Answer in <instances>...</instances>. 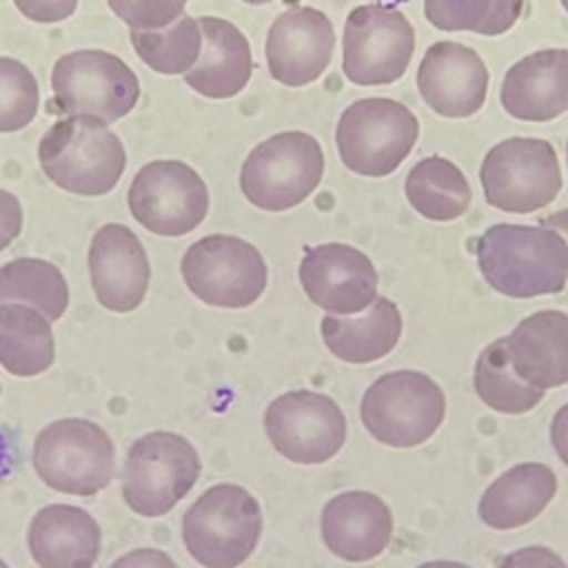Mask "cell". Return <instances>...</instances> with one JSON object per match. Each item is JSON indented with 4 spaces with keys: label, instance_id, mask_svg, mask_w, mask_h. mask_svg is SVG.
<instances>
[{
    "label": "cell",
    "instance_id": "1",
    "mask_svg": "<svg viewBox=\"0 0 568 568\" xmlns=\"http://www.w3.org/2000/svg\"><path fill=\"white\" fill-rule=\"evenodd\" d=\"M475 255L488 286L506 297L555 295L568 282V244L544 224H495L477 240Z\"/></svg>",
    "mask_w": 568,
    "mask_h": 568
},
{
    "label": "cell",
    "instance_id": "2",
    "mask_svg": "<svg viewBox=\"0 0 568 568\" xmlns=\"http://www.w3.org/2000/svg\"><path fill=\"white\" fill-rule=\"evenodd\" d=\"M44 175L73 195H104L122 178L126 151L109 122L95 115L58 120L38 144Z\"/></svg>",
    "mask_w": 568,
    "mask_h": 568
},
{
    "label": "cell",
    "instance_id": "3",
    "mask_svg": "<svg viewBox=\"0 0 568 568\" xmlns=\"http://www.w3.org/2000/svg\"><path fill=\"white\" fill-rule=\"evenodd\" d=\"M262 535L257 499L237 484L206 488L182 517V541L204 568H237Z\"/></svg>",
    "mask_w": 568,
    "mask_h": 568
},
{
    "label": "cell",
    "instance_id": "4",
    "mask_svg": "<svg viewBox=\"0 0 568 568\" xmlns=\"http://www.w3.org/2000/svg\"><path fill=\"white\" fill-rule=\"evenodd\" d=\"M419 122L390 98L351 102L337 122L335 144L344 166L364 178H384L402 166L415 149Z\"/></svg>",
    "mask_w": 568,
    "mask_h": 568
},
{
    "label": "cell",
    "instance_id": "5",
    "mask_svg": "<svg viewBox=\"0 0 568 568\" xmlns=\"http://www.w3.org/2000/svg\"><path fill=\"white\" fill-rule=\"evenodd\" d=\"M322 175V144L311 133L282 131L246 155L240 189L253 206L280 213L302 204L320 186Z\"/></svg>",
    "mask_w": 568,
    "mask_h": 568
},
{
    "label": "cell",
    "instance_id": "6",
    "mask_svg": "<svg viewBox=\"0 0 568 568\" xmlns=\"http://www.w3.org/2000/svg\"><path fill=\"white\" fill-rule=\"evenodd\" d=\"M359 417L379 444L413 448L435 435L446 417L439 384L419 371H393L377 377L364 393Z\"/></svg>",
    "mask_w": 568,
    "mask_h": 568
},
{
    "label": "cell",
    "instance_id": "7",
    "mask_svg": "<svg viewBox=\"0 0 568 568\" xmlns=\"http://www.w3.org/2000/svg\"><path fill=\"white\" fill-rule=\"evenodd\" d=\"M33 468L49 488L91 497L113 479L115 448L106 430L95 422L64 417L38 433Z\"/></svg>",
    "mask_w": 568,
    "mask_h": 568
},
{
    "label": "cell",
    "instance_id": "8",
    "mask_svg": "<svg viewBox=\"0 0 568 568\" xmlns=\"http://www.w3.org/2000/svg\"><path fill=\"white\" fill-rule=\"evenodd\" d=\"M200 468V455L186 437L171 430L146 433L126 453L122 497L142 517L166 515L195 486Z\"/></svg>",
    "mask_w": 568,
    "mask_h": 568
},
{
    "label": "cell",
    "instance_id": "9",
    "mask_svg": "<svg viewBox=\"0 0 568 568\" xmlns=\"http://www.w3.org/2000/svg\"><path fill=\"white\" fill-rule=\"evenodd\" d=\"M415 29L408 18L384 2L348 11L342 36V71L357 87L397 82L413 58Z\"/></svg>",
    "mask_w": 568,
    "mask_h": 568
},
{
    "label": "cell",
    "instance_id": "10",
    "mask_svg": "<svg viewBox=\"0 0 568 568\" xmlns=\"http://www.w3.org/2000/svg\"><path fill=\"white\" fill-rule=\"evenodd\" d=\"M484 197L506 213H532L548 206L561 191L557 151L541 138L497 142L479 169Z\"/></svg>",
    "mask_w": 568,
    "mask_h": 568
},
{
    "label": "cell",
    "instance_id": "11",
    "mask_svg": "<svg viewBox=\"0 0 568 568\" xmlns=\"http://www.w3.org/2000/svg\"><path fill=\"white\" fill-rule=\"evenodd\" d=\"M53 102L67 115H95L115 122L133 111L140 82L131 67L102 49H78L55 60Z\"/></svg>",
    "mask_w": 568,
    "mask_h": 568
},
{
    "label": "cell",
    "instance_id": "12",
    "mask_svg": "<svg viewBox=\"0 0 568 568\" xmlns=\"http://www.w3.org/2000/svg\"><path fill=\"white\" fill-rule=\"evenodd\" d=\"M182 277L191 293L217 308H246L257 302L268 282L262 253L235 235H206L182 257Z\"/></svg>",
    "mask_w": 568,
    "mask_h": 568
},
{
    "label": "cell",
    "instance_id": "13",
    "mask_svg": "<svg viewBox=\"0 0 568 568\" xmlns=\"http://www.w3.org/2000/svg\"><path fill=\"white\" fill-rule=\"evenodd\" d=\"M129 211L151 233H191L209 211V189L200 173L180 160L144 164L129 186Z\"/></svg>",
    "mask_w": 568,
    "mask_h": 568
},
{
    "label": "cell",
    "instance_id": "14",
    "mask_svg": "<svg viewBox=\"0 0 568 568\" xmlns=\"http://www.w3.org/2000/svg\"><path fill=\"white\" fill-rule=\"evenodd\" d=\"M273 448L295 464H324L346 442V417L337 402L315 390H288L264 413Z\"/></svg>",
    "mask_w": 568,
    "mask_h": 568
},
{
    "label": "cell",
    "instance_id": "15",
    "mask_svg": "<svg viewBox=\"0 0 568 568\" xmlns=\"http://www.w3.org/2000/svg\"><path fill=\"white\" fill-rule=\"evenodd\" d=\"M297 273L306 297L333 315H357L377 297V271L371 257L351 244L306 248Z\"/></svg>",
    "mask_w": 568,
    "mask_h": 568
},
{
    "label": "cell",
    "instance_id": "16",
    "mask_svg": "<svg viewBox=\"0 0 568 568\" xmlns=\"http://www.w3.org/2000/svg\"><path fill=\"white\" fill-rule=\"evenodd\" d=\"M335 49V29L315 7H293L280 13L266 33V64L284 87H304L326 71Z\"/></svg>",
    "mask_w": 568,
    "mask_h": 568
},
{
    "label": "cell",
    "instance_id": "17",
    "mask_svg": "<svg viewBox=\"0 0 568 568\" xmlns=\"http://www.w3.org/2000/svg\"><path fill=\"white\" fill-rule=\"evenodd\" d=\"M417 89L437 115L470 118L486 102L488 69L475 49L442 40L426 49L417 69Z\"/></svg>",
    "mask_w": 568,
    "mask_h": 568
},
{
    "label": "cell",
    "instance_id": "18",
    "mask_svg": "<svg viewBox=\"0 0 568 568\" xmlns=\"http://www.w3.org/2000/svg\"><path fill=\"white\" fill-rule=\"evenodd\" d=\"M89 275L93 293L106 311H135L151 277L149 257L138 235L115 222L100 226L89 246Z\"/></svg>",
    "mask_w": 568,
    "mask_h": 568
},
{
    "label": "cell",
    "instance_id": "19",
    "mask_svg": "<svg viewBox=\"0 0 568 568\" xmlns=\"http://www.w3.org/2000/svg\"><path fill=\"white\" fill-rule=\"evenodd\" d=\"M322 539L326 548L351 564L379 557L393 537V513L368 490H346L322 508Z\"/></svg>",
    "mask_w": 568,
    "mask_h": 568
},
{
    "label": "cell",
    "instance_id": "20",
    "mask_svg": "<svg viewBox=\"0 0 568 568\" xmlns=\"http://www.w3.org/2000/svg\"><path fill=\"white\" fill-rule=\"evenodd\" d=\"M501 106L524 122H548L568 111V49H541L515 62L501 82Z\"/></svg>",
    "mask_w": 568,
    "mask_h": 568
},
{
    "label": "cell",
    "instance_id": "21",
    "mask_svg": "<svg viewBox=\"0 0 568 568\" xmlns=\"http://www.w3.org/2000/svg\"><path fill=\"white\" fill-rule=\"evenodd\" d=\"M510 368L526 384L548 390L568 384V313L537 311L504 337Z\"/></svg>",
    "mask_w": 568,
    "mask_h": 568
},
{
    "label": "cell",
    "instance_id": "22",
    "mask_svg": "<svg viewBox=\"0 0 568 568\" xmlns=\"http://www.w3.org/2000/svg\"><path fill=\"white\" fill-rule=\"evenodd\" d=\"M202 51L184 82L200 95L226 100L237 95L251 80L253 53L246 36L229 20L215 16L197 18Z\"/></svg>",
    "mask_w": 568,
    "mask_h": 568
},
{
    "label": "cell",
    "instance_id": "23",
    "mask_svg": "<svg viewBox=\"0 0 568 568\" xmlns=\"http://www.w3.org/2000/svg\"><path fill=\"white\" fill-rule=\"evenodd\" d=\"M29 550L40 568H93L100 552V526L78 506L51 504L29 524Z\"/></svg>",
    "mask_w": 568,
    "mask_h": 568
},
{
    "label": "cell",
    "instance_id": "24",
    "mask_svg": "<svg viewBox=\"0 0 568 568\" xmlns=\"http://www.w3.org/2000/svg\"><path fill=\"white\" fill-rule=\"evenodd\" d=\"M555 493V470L539 462H524L501 473L484 490L477 513L488 528L513 530L537 519Z\"/></svg>",
    "mask_w": 568,
    "mask_h": 568
},
{
    "label": "cell",
    "instance_id": "25",
    "mask_svg": "<svg viewBox=\"0 0 568 568\" xmlns=\"http://www.w3.org/2000/svg\"><path fill=\"white\" fill-rule=\"evenodd\" d=\"M402 337V313L388 297H375L373 304L355 320L324 315L322 339L342 362L371 364L386 357Z\"/></svg>",
    "mask_w": 568,
    "mask_h": 568
},
{
    "label": "cell",
    "instance_id": "26",
    "mask_svg": "<svg viewBox=\"0 0 568 568\" xmlns=\"http://www.w3.org/2000/svg\"><path fill=\"white\" fill-rule=\"evenodd\" d=\"M53 359L49 317L29 304H0V366L16 377H33L49 371Z\"/></svg>",
    "mask_w": 568,
    "mask_h": 568
},
{
    "label": "cell",
    "instance_id": "27",
    "mask_svg": "<svg viewBox=\"0 0 568 568\" xmlns=\"http://www.w3.org/2000/svg\"><path fill=\"white\" fill-rule=\"evenodd\" d=\"M404 193L408 204L433 222H450L462 217L470 206V184L462 169L442 158L419 160L406 175Z\"/></svg>",
    "mask_w": 568,
    "mask_h": 568
},
{
    "label": "cell",
    "instance_id": "28",
    "mask_svg": "<svg viewBox=\"0 0 568 568\" xmlns=\"http://www.w3.org/2000/svg\"><path fill=\"white\" fill-rule=\"evenodd\" d=\"M36 306L49 320H60L69 306V286L62 271L40 257H18L0 266V304Z\"/></svg>",
    "mask_w": 568,
    "mask_h": 568
},
{
    "label": "cell",
    "instance_id": "29",
    "mask_svg": "<svg viewBox=\"0 0 568 568\" xmlns=\"http://www.w3.org/2000/svg\"><path fill=\"white\" fill-rule=\"evenodd\" d=\"M475 393L497 413L521 415L532 410L546 390H539L515 375L506 357L504 337L490 342L475 362Z\"/></svg>",
    "mask_w": 568,
    "mask_h": 568
},
{
    "label": "cell",
    "instance_id": "30",
    "mask_svg": "<svg viewBox=\"0 0 568 568\" xmlns=\"http://www.w3.org/2000/svg\"><path fill=\"white\" fill-rule=\"evenodd\" d=\"M131 44L138 58L162 75H184L202 51V31L195 18L182 13L162 29H131Z\"/></svg>",
    "mask_w": 568,
    "mask_h": 568
},
{
    "label": "cell",
    "instance_id": "31",
    "mask_svg": "<svg viewBox=\"0 0 568 568\" xmlns=\"http://www.w3.org/2000/svg\"><path fill=\"white\" fill-rule=\"evenodd\" d=\"M38 102V80L29 67L0 55V133H13L31 124Z\"/></svg>",
    "mask_w": 568,
    "mask_h": 568
},
{
    "label": "cell",
    "instance_id": "32",
    "mask_svg": "<svg viewBox=\"0 0 568 568\" xmlns=\"http://www.w3.org/2000/svg\"><path fill=\"white\" fill-rule=\"evenodd\" d=\"M495 0H424L426 20L439 31H473L486 24Z\"/></svg>",
    "mask_w": 568,
    "mask_h": 568
},
{
    "label": "cell",
    "instance_id": "33",
    "mask_svg": "<svg viewBox=\"0 0 568 568\" xmlns=\"http://www.w3.org/2000/svg\"><path fill=\"white\" fill-rule=\"evenodd\" d=\"M131 29H162L184 13L189 0H106Z\"/></svg>",
    "mask_w": 568,
    "mask_h": 568
},
{
    "label": "cell",
    "instance_id": "34",
    "mask_svg": "<svg viewBox=\"0 0 568 568\" xmlns=\"http://www.w3.org/2000/svg\"><path fill=\"white\" fill-rule=\"evenodd\" d=\"M13 4L24 18L42 24L62 22L78 9V0H13Z\"/></svg>",
    "mask_w": 568,
    "mask_h": 568
},
{
    "label": "cell",
    "instance_id": "35",
    "mask_svg": "<svg viewBox=\"0 0 568 568\" xmlns=\"http://www.w3.org/2000/svg\"><path fill=\"white\" fill-rule=\"evenodd\" d=\"M499 568H568V564L546 546H526L508 552Z\"/></svg>",
    "mask_w": 568,
    "mask_h": 568
},
{
    "label": "cell",
    "instance_id": "36",
    "mask_svg": "<svg viewBox=\"0 0 568 568\" xmlns=\"http://www.w3.org/2000/svg\"><path fill=\"white\" fill-rule=\"evenodd\" d=\"M524 0H495L493 11L486 20V24L479 29V36H501L515 27V22L521 18Z\"/></svg>",
    "mask_w": 568,
    "mask_h": 568
},
{
    "label": "cell",
    "instance_id": "37",
    "mask_svg": "<svg viewBox=\"0 0 568 568\" xmlns=\"http://www.w3.org/2000/svg\"><path fill=\"white\" fill-rule=\"evenodd\" d=\"M22 231V204L11 193L0 189V251H4Z\"/></svg>",
    "mask_w": 568,
    "mask_h": 568
},
{
    "label": "cell",
    "instance_id": "38",
    "mask_svg": "<svg viewBox=\"0 0 568 568\" xmlns=\"http://www.w3.org/2000/svg\"><path fill=\"white\" fill-rule=\"evenodd\" d=\"M109 568H178V564L158 548H135L118 557Z\"/></svg>",
    "mask_w": 568,
    "mask_h": 568
},
{
    "label": "cell",
    "instance_id": "39",
    "mask_svg": "<svg viewBox=\"0 0 568 568\" xmlns=\"http://www.w3.org/2000/svg\"><path fill=\"white\" fill-rule=\"evenodd\" d=\"M550 442H552V448H555L557 457L561 459V464L568 466V404H564L552 417Z\"/></svg>",
    "mask_w": 568,
    "mask_h": 568
},
{
    "label": "cell",
    "instance_id": "40",
    "mask_svg": "<svg viewBox=\"0 0 568 568\" xmlns=\"http://www.w3.org/2000/svg\"><path fill=\"white\" fill-rule=\"evenodd\" d=\"M541 224L555 229L566 240V244H568V209H561L557 213H550V215L541 217Z\"/></svg>",
    "mask_w": 568,
    "mask_h": 568
},
{
    "label": "cell",
    "instance_id": "41",
    "mask_svg": "<svg viewBox=\"0 0 568 568\" xmlns=\"http://www.w3.org/2000/svg\"><path fill=\"white\" fill-rule=\"evenodd\" d=\"M417 568H470V566H466V564H462V561L435 559V561H426V564H422V566H417Z\"/></svg>",
    "mask_w": 568,
    "mask_h": 568
},
{
    "label": "cell",
    "instance_id": "42",
    "mask_svg": "<svg viewBox=\"0 0 568 568\" xmlns=\"http://www.w3.org/2000/svg\"><path fill=\"white\" fill-rule=\"evenodd\" d=\"M373 2H384V4H402V2H408V0H373Z\"/></svg>",
    "mask_w": 568,
    "mask_h": 568
},
{
    "label": "cell",
    "instance_id": "43",
    "mask_svg": "<svg viewBox=\"0 0 568 568\" xmlns=\"http://www.w3.org/2000/svg\"><path fill=\"white\" fill-rule=\"evenodd\" d=\"M242 2H246V4H266L271 0H242Z\"/></svg>",
    "mask_w": 568,
    "mask_h": 568
},
{
    "label": "cell",
    "instance_id": "44",
    "mask_svg": "<svg viewBox=\"0 0 568 568\" xmlns=\"http://www.w3.org/2000/svg\"><path fill=\"white\" fill-rule=\"evenodd\" d=\"M561 7L566 9V13H568V0H561Z\"/></svg>",
    "mask_w": 568,
    "mask_h": 568
},
{
    "label": "cell",
    "instance_id": "45",
    "mask_svg": "<svg viewBox=\"0 0 568 568\" xmlns=\"http://www.w3.org/2000/svg\"><path fill=\"white\" fill-rule=\"evenodd\" d=\"M0 568H9V566H7V564L0 559Z\"/></svg>",
    "mask_w": 568,
    "mask_h": 568
},
{
    "label": "cell",
    "instance_id": "46",
    "mask_svg": "<svg viewBox=\"0 0 568 568\" xmlns=\"http://www.w3.org/2000/svg\"><path fill=\"white\" fill-rule=\"evenodd\" d=\"M566 158H568V142H566Z\"/></svg>",
    "mask_w": 568,
    "mask_h": 568
}]
</instances>
